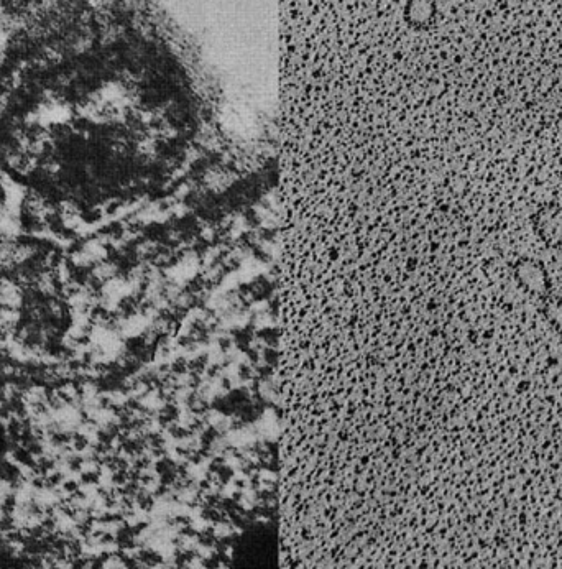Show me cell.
Wrapping results in <instances>:
<instances>
[{
  "mask_svg": "<svg viewBox=\"0 0 562 569\" xmlns=\"http://www.w3.org/2000/svg\"><path fill=\"white\" fill-rule=\"evenodd\" d=\"M401 17L406 27L415 32H424L433 27L438 19V4L436 0H406Z\"/></svg>",
  "mask_w": 562,
  "mask_h": 569,
  "instance_id": "1",
  "label": "cell"
}]
</instances>
